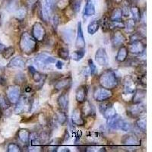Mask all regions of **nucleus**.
Returning <instances> with one entry per match:
<instances>
[{
    "label": "nucleus",
    "instance_id": "25",
    "mask_svg": "<svg viewBox=\"0 0 152 152\" xmlns=\"http://www.w3.org/2000/svg\"><path fill=\"white\" fill-rule=\"evenodd\" d=\"M30 135H31V132L29 130L26 129H20L17 132L18 139L20 141V142L24 145H28L29 142Z\"/></svg>",
    "mask_w": 152,
    "mask_h": 152
},
{
    "label": "nucleus",
    "instance_id": "21",
    "mask_svg": "<svg viewBox=\"0 0 152 152\" xmlns=\"http://www.w3.org/2000/svg\"><path fill=\"white\" fill-rule=\"evenodd\" d=\"M29 72L31 73L33 81L37 84L42 85V83L43 84V82L45 81L46 78H47V75L45 74H43V73L37 71L33 66H29Z\"/></svg>",
    "mask_w": 152,
    "mask_h": 152
},
{
    "label": "nucleus",
    "instance_id": "55",
    "mask_svg": "<svg viewBox=\"0 0 152 152\" xmlns=\"http://www.w3.org/2000/svg\"><path fill=\"white\" fill-rule=\"evenodd\" d=\"M59 149H60V151H62H62H70V150H69V149L66 147H62Z\"/></svg>",
    "mask_w": 152,
    "mask_h": 152
},
{
    "label": "nucleus",
    "instance_id": "9",
    "mask_svg": "<svg viewBox=\"0 0 152 152\" xmlns=\"http://www.w3.org/2000/svg\"><path fill=\"white\" fill-rule=\"evenodd\" d=\"M145 110H146L145 105L142 103L132 104V105H130L127 107L126 113L129 117L133 118V119H137L145 112Z\"/></svg>",
    "mask_w": 152,
    "mask_h": 152
},
{
    "label": "nucleus",
    "instance_id": "43",
    "mask_svg": "<svg viewBox=\"0 0 152 152\" xmlns=\"http://www.w3.org/2000/svg\"><path fill=\"white\" fill-rule=\"evenodd\" d=\"M7 151L9 152H20L21 151V147L18 144L11 142L7 146Z\"/></svg>",
    "mask_w": 152,
    "mask_h": 152
},
{
    "label": "nucleus",
    "instance_id": "8",
    "mask_svg": "<svg viewBox=\"0 0 152 152\" xmlns=\"http://www.w3.org/2000/svg\"><path fill=\"white\" fill-rule=\"evenodd\" d=\"M5 96L11 104H15L21 97V89L18 85H12L6 88Z\"/></svg>",
    "mask_w": 152,
    "mask_h": 152
},
{
    "label": "nucleus",
    "instance_id": "57",
    "mask_svg": "<svg viewBox=\"0 0 152 152\" xmlns=\"http://www.w3.org/2000/svg\"><path fill=\"white\" fill-rule=\"evenodd\" d=\"M115 1H116V3H120L122 2V0H115Z\"/></svg>",
    "mask_w": 152,
    "mask_h": 152
},
{
    "label": "nucleus",
    "instance_id": "34",
    "mask_svg": "<svg viewBox=\"0 0 152 152\" xmlns=\"http://www.w3.org/2000/svg\"><path fill=\"white\" fill-rule=\"evenodd\" d=\"M85 55V50H78L72 53V54L70 55V58H71L72 60L76 61V62H79L81 59H82V58H84Z\"/></svg>",
    "mask_w": 152,
    "mask_h": 152
},
{
    "label": "nucleus",
    "instance_id": "1",
    "mask_svg": "<svg viewBox=\"0 0 152 152\" xmlns=\"http://www.w3.org/2000/svg\"><path fill=\"white\" fill-rule=\"evenodd\" d=\"M56 58L47 53H40L33 59V66L39 71L51 70L55 66Z\"/></svg>",
    "mask_w": 152,
    "mask_h": 152
},
{
    "label": "nucleus",
    "instance_id": "16",
    "mask_svg": "<svg viewBox=\"0 0 152 152\" xmlns=\"http://www.w3.org/2000/svg\"><path fill=\"white\" fill-rule=\"evenodd\" d=\"M86 46L85 37H84L82 27H81V22L79 21L78 23V28H77V35H76L75 40V47L78 50H84Z\"/></svg>",
    "mask_w": 152,
    "mask_h": 152
},
{
    "label": "nucleus",
    "instance_id": "49",
    "mask_svg": "<svg viewBox=\"0 0 152 152\" xmlns=\"http://www.w3.org/2000/svg\"><path fill=\"white\" fill-rule=\"evenodd\" d=\"M68 4H69V0H60L58 3V6L60 9H63V8H66Z\"/></svg>",
    "mask_w": 152,
    "mask_h": 152
},
{
    "label": "nucleus",
    "instance_id": "45",
    "mask_svg": "<svg viewBox=\"0 0 152 152\" xmlns=\"http://www.w3.org/2000/svg\"><path fill=\"white\" fill-rule=\"evenodd\" d=\"M72 9L74 13H78L81 9V0H73L72 2Z\"/></svg>",
    "mask_w": 152,
    "mask_h": 152
},
{
    "label": "nucleus",
    "instance_id": "26",
    "mask_svg": "<svg viewBox=\"0 0 152 152\" xmlns=\"http://www.w3.org/2000/svg\"><path fill=\"white\" fill-rule=\"evenodd\" d=\"M61 37L66 43H72L74 37V31L70 28H66L61 31Z\"/></svg>",
    "mask_w": 152,
    "mask_h": 152
},
{
    "label": "nucleus",
    "instance_id": "47",
    "mask_svg": "<svg viewBox=\"0 0 152 152\" xmlns=\"http://www.w3.org/2000/svg\"><path fill=\"white\" fill-rule=\"evenodd\" d=\"M121 12H122V15L124 16V17H129L130 14V12H129V5L128 3L125 4L123 5V6L122 7L121 9Z\"/></svg>",
    "mask_w": 152,
    "mask_h": 152
},
{
    "label": "nucleus",
    "instance_id": "4",
    "mask_svg": "<svg viewBox=\"0 0 152 152\" xmlns=\"http://www.w3.org/2000/svg\"><path fill=\"white\" fill-rule=\"evenodd\" d=\"M123 91L122 97L125 101H129L132 100L133 93L136 90V82L131 76H126L123 80Z\"/></svg>",
    "mask_w": 152,
    "mask_h": 152
},
{
    "label": "nucleus",
    "instance_id": "23",
    "mask_svg": "<svg viewBox=\"0 0 152 152\" xmlns=\"http://www.w3.org/2000/svg\"><path fill=\"white\" fill-rule=\"evenodd\" d=\"M88 88L86 85H81L75 91V100L79 104H83L87 100Z\"/></svg>",
    "mask_w": 152,
    "mask_h": 152
},
{
    "label": "nucleus",
    "instance_id": "24",
    "mask_svg": "<svg viewBox=\"0 0 152 152\" xmlns=\"http://www.w3.org/2000/svg\"><path fill=\"white\" fill-rule=\"evenodd\" d=\"M145 97H146V91L145 89H136L133 93L131 101L132 104L142 103Z\"/></svg>",
    "mask_w": 152,
    "mask_h": 152
},
{
    "label": "nucleus",
    "instance_id": "36",
    "mask_svg": "<svg viewBox=\"0 0 152 152\" xmlns=\"http://www.w3.org/2000/svg\"><path fill=\"white\" fill-rule=\"evenodd\" d=\"M27 14H28V10H27L26 8L21 7L20 9H18L15 11V16L17 20H18V21H22V20H24Z\"/></svg>",
    "mask_w": 152,
    "mask_h": 152
},
{
    "label": "nucleus",
    "instance_id": "39",
    "mask_svg": "<svg viewBox=\"0 0 152 152\" xmlns=\"http://www.w3.org/2000/svg\"><path fill=\"white\" fill-rule=\"evenodd\" d=\"M58 56L62 59L67 60L70 58V53H69V50L66 47H61L58 50Z\"/></svg>",
    "mask_w": 152,
    "mask_h": 152
},
{
    "label": "nucleus",
    "instance_id": "13",
    "mask_svg": "<svg viewBox=\"0 0 152 152\" xmlns=\"http://www.w3.org/2000/svg\"><path fill=\"white\" fill-rule=\"evenodd\" d=\"M94 57L95 61L99 66L105 67L109 64V56H108V54H107L105 49L103 48V47L97 49L96 53H95Z\"/></svg>",
    "mask_w": 152,
    "mask_h": 152
},
{
    "label": "nucleus",
    "instance_id": "20",
    "mask_svg": "<svg viewBox=\"0 0 152 152\" xmlns=\"http://www.w3.org/2000/svg\"><path fill=\"white\" fill-rule=\"evenodd\" d=\"M25 65H26V62H25L24 57L21 56H17L12 59H11L7 67L10 68V69H22L25 67Z\"/></svg>",
    "mask_w": 152,
    "mask_h": 152
},
{
    "label": "nucleus",
    "instance_id": "48",
    "mask_svg": "<svg viewBox=\"0 0 152 152\" xmlns=\"http://www.w3.org/2000/svg\"><path fill=\"white\" fill-rule=\"evenodd\" d=\"M138 81H139V83H140L141 85L145 87L146 85V76H145V73L141 75V76H139V78H138Z\"/></svg>",
    "mask_w": 152,
    "mask_h": 152
},
{
    "label": "nucleus",
    "instance_id": "30",
    "mask_svg": "<svg viewBox=\"0 0 152 152\" xmlns=\"http://www.w3.org/2000/svg\"><path fill=\"white\" fill-rule=\"evenodd\" d=\"M55 119L57 123H59L61 126H63L68 121V116L66 112L59 110L55 114Z\"/></svg>",
    "mask_w": 152,
    "mask_h": 152
},
{
    "label": "nucleus",
    "instance_id": "54",
    "mask_svg": "<svg viewBox=\"0 0 152 152\" xmlns=\"http://www.w3.org/2000/svg\"><path fill=\"white\" fill-rule=\"evenodd\" d=\"M31 91H32V88H31V87H26V88H24V91L26 92V93H29V92H31Z\"/></svg>",
    "mask_w": 152,
    "mask_h": 152
},
{
    "label": "nucleus",
    "instance_id": "7",
    "mask_svg": "<svg viewBox=\"0 0 152 152\" xmlns=\"http://www.w3.org/2000/svg\"><path fill=\"white\" fill-rule=\"evenodd\" d=\"M98 109L100 113L103 115L106 120L111 119L116 114V108L113 107V104L109 100L102 101L99 104Z\"/></svg>",
    "mask_w": 152,
    "mask_h": 152
},
{
    "label": "nucleus",
    "instance_id": "27",
    "mask_svg": "<svg viewBox=\"0 0 152 152\" xmlns=\"http://www.w3.org/2000/svg\"><path fill=\"white\" fill-rule=\"evenodd\" d=\"M129 55V51L127 50V47L125 46L119 47L117 54L116 56V60L118 62H124L127 59Z\"/></svg>",
    "mask_w": 152,
    "mask_h": 152
},
{
    "label": "nucleus",
    "instance_id": "28",
    "mask_svg": "<svg viewBox=\"0 0 152 152\" xmlns=\"http://www.w3.org/2000/svg\"><path fill=\"white\" fill-rule=\"evenodd\" d=\"M96 13V9H95V5L91 1L88 0L86 5L85 6L83 12L84 17H91L95 15Z\"/></svg>",
    "mask_w": 152,
    "mask_h": 152
},
{
    "label": "nucleus",
    "instance_id": "53",
    "mask_svg": "<svg viewBox=\"0 0 152 152\" xmlns=\"http://www.w3.org/2000/svg\"><path fill=\"white\" fill-rule=\"evenodd\" d=\"M5 48H6V47L4 45L3 43H0V53H2L3 52V50H5Z\"/></svg>",
    "mask_w": 152,
    "mask_h": 152
},
{
    "label": "nucleus",
    "instance_id": "41",
    "mask_svg": "<svg viewBox=\"0 0 152 152\" xmlns=\"http://www.w3.org/2000/svg\"><path fill=\"white\" fill-rule=\"evenodd\" d=\"M135 25H136V22L132 18H130L125 23V28L128 32H131L132 33L135 30Z\"/></svg>",
    "mask_w": 152,
    "mask_h": 152
},
{
    "label": "nucleus",
    "instance_id": "17",
    "mask_svg": "<svg viewBox=\"0 0 152 152\" xmlns=\"http://www.w3.org/2000/svg\"><path fill=\"white\" fill-rule=\"evenodd\" d=\"M72 80L71 77H66V78H59V80L56 81V83L54 85L55 90L60 91L67 90L71 87Z\"/></svg>",
    "mask_w": 152,
    "mask_h": 152
},
{
    "label": "nucleus",
    "instance_id": "12",
    "mask_svg": "<svg viewBox=\"0 0 152 152\" xmlns=\"http://www.w3.org/2000/svg\"><path fill=\"white\" fill-rule=\"evenodd\" d=\"M31 34L32 36L35 40L38 42H42L45 39L46 32L45 28L43 27V24L40 22H35L32 26V30H31Z\"/></svg>",
    "mask_w": 152,
    "mask_h": 152
},
{
    "label": "nucleus",
    "instance_id": "10",
    "mask_svg": "<svg viewBox=\"0 0 152 152\" xmlns=\"http://www.w3.org/2000/svg\"><path fill=\"white\" fill-rule=\"evenodd\" d=\"M127 50L132 54L136 56H142L145 54L146 47L145 44L142 42V40H135L130 41L128 44Z\"/></svg>",
    "mask_w": 152,
    "mask_h": 152
},
{
    "label": "nucleus",
    "instance_id": "58",
    "mask_svg": "<svg viewBox=\"0 0 152 152\" xmlns=\"http://www.w3.org/2000/svg\"><path fill=\"white\" fill-rule=\"evenodd\" d=\"M87 1H88V0H87Z\"/></svg>",
    "mask_w": 152,
    "mask_h": 152
},
{
    "label": "nucleus",
    "instance_id": "11",
    "mask_svg": "<svg viewBox=\"0 0 152 152\" xmlns=\"http://www.w3.org/2000/svg\"><path fill=\"white\" fill-rule=\"evenodd\" d=\"M113 92L110 89H107L103 87L97 88L94 90L93 93V97L96 101L102 102L105 100H108L113 97Z\"/></svg>",
    "mask_w": 152,
    "mask_h": 152
},
{
    "label": "nucleus",
    "instance_id": "3",
    "mask_svg": "<svg viewBox=\"0 0 152 152\" xmlns=\"http://www.w3.org/2000/svg\"><path fill=\"white\" fill-rule=\"evenodd\" d=\"M19 47L22 53L25 54L33 53L37 49V41L33 36L28 32H24L21 35L19 40Z\"/></svg>",
    "mask_w": 152,
    "mask_h": 152
},
{
    "label": "nucleus",
    "instance_id": "31",
    "mask_svg": "<svg viewBox=\"0 0 152 152\" xmlns=\"http://www.w3.org/2000/svg\"><path fill=\"white\" fill-rule=\"evenodd\" d=\"M129 12L132 15V19L135 22H139L142 20V13L139 8L137 7L136 5H133L129 9Z\"/></svg>",
    "mask_w": 152,
    "mask_h": 152
},
{
    "label": "nucleus",
    "instance_id": "42",
    "mask_svg": "<svg viewBox=\"0 0 152 152\" xmlns=\"http://www.w3.org/2000/svg\"><path fill=\"white\" fill-rule=\"evenodd\" d=\"M50 21H51V24H52V26L53 28V29L55 31H56L57 28H58V26H59V24H60V19H59V17L58 16V15H53V16H51Z\"/></svg>",
    "mask_w": 152,
    "mask_h": 152
},
{
    "label": "nucleus",
    "instance_id": "18",
    "mask_svg": "<svg viewBox=\"0 0 152 152\" xmlns=\"http://www.w3.org/2000/svg\"><path fill=\"white\" fill-rule=\"evenodd\" d=\"M72 122L74 125L78 126H83L85 125V119L81 113V109L75 108L72 113Z\"/></svg>",
    "mask_w": 152,
    "mask_h": 152
},
{
    "label": "nucleus",
    "instance_id": "2",
    "mask_svg": "<svg viewBox=\"0 0 152 152\" xmlns=\"http://www.w3.org/2000/svg\"><path fill=\"white\" fill-rule=\"evenodd\" d=\"M99 83L101 87L112 90L119 85V78L116 73L112 69H107L99 76Z\"/></svg>",
    "mask_w": 152,
    "mask_h": 152
},
{
    "label": "nucleus",
    "instance_id": "6",
    "mask_svg": "<svg viewBox=\"0 0 152 152\" xmlns=\"http://www.w3.org/2000/svg\"><path fill=\"white\" fill-rule=\"evenodd\" d=\"M56 0H43L41 9H40V15L44 22L50 21V18L52 16L55 7Z\"/></svg>",
    "mask_w": 152,
    "mask_h": 152
},
{
    "label": "nucleus",
    "instance_id": "52",
    "mask_svg": "<svg viewBox=\"0 0 152 152\" xmlns=\"http://www.w3.org/2000/svg\"><path fill=\"white\" fill-rule=\"evenodd\" d=\"M69 138H70V135H69V132H68V130L66 129L64 132V135L62 136V141L63 142H67L69 139Z\"/></svg>",
    "mask_w": 152,
    "mask_h": 152
},
{
    "label": "nucleus",
    "instance_id": "29",
    "mask_svg": "<svg viewBox=\"0 0 152 152\" xmlns=\"http://www.w3.org/2000/svg\"><path fill=\"white\" fill-rule=\"evenodd\" d=\"M100 27V21H91L88 25V33L91 35H94L98 31L99 28Z\"/></svg>",
    "mask_w": 152,
    "mask_h": 152
},
{
    "label": "nucleus",
    "instance_id": "40",
    "mask_svg": "<svg viewBox=\"0 0 152 152\" xmlns=\"http://www.w3.org/2000/svg\"><path fill=\"white\" fill-rule=\"evenodd\" d=\"M15 48L13 47H6V48L3 50V52L2 53V57H3L5 59H10L11 57L15 54Z\"/></svg>",
    "mask_w": 152,
    "mask_h": 152
},
{
    "label": "nucleus",
    "instance_id": "35",
    "mask_svg": "<svg viewBox=\"0 0 152 152\" xmlns=\"http://www.w3.org/2000/svg\"><path fill=\"white\" fill-rule=\"evenodd\" d=\"M135 124H136V126L138 127V129L141 130L143 132H145V131H146V126H147V122H146L145 117L139 116V117L137 118Z\"/></svg>",
    "mask_w": 152,
    "mask_h": 152
},
{
    "label": "nucleus",
    "instance_id": "32",
    "mask_svg": "<svg viewBox=\"0 0 152 152\" xmlns=\"http://www.w3.org/2000/svg\"><path fill=\"white\" fill-rule=\"evenodd\" d=\"M61 142L62 140L59 139V138H55V139H53L51 142H49L48 144V150L50 151H57L58 149L59 148V146L61 145Z\"/></svg>",
    "mask_w": 152,
    "mask_h": 152
},
{
    "label": "nucleus",
    "instance_id": "22",
    "mask_svg": "<svg viewBox=\"0 0 152 152\" xmlns=\"http://www.w3.org/2000/svg\"><path fill=\"white\" fill-rule=\"evenodd\" d=\"M57 103H58L60 110L67 113L69 105V97L68 93L63 92L61 94L57 99Z\"/></svg>",
    "mask_w": 152,
    "mask_h": 152
},
{
    "label": "nucleus",
    "instance_id": "14",
    "mask_svg": "<svg viewBox=\"0 0 152 152\" xmlns=\"http://www.w3.org/2000/svg\"><path fill=\"white\" fill-rule=\"evenodd\" d=\"M126 37L119 30H116L111 37V45L113 48H118L124 45Z\"/></svg>",
    "mask_w": 152,
    "mask_h": 152
},
{
    "label": "nucleus",
    "instance_id": "15",
    "mask_svg": "<svg viewBox=\"0 0 152 152\" xmlns=\"http://www.w3.org/2000/svg\"><path fill=\"white\" fill-rule=\"evenodd\" d=\"M29 151H39L43 148L42 147V142L40 137L37 135L36 133H32L30 135L29 142Z\"/></svg>",
    "mask_w": 152,
    "mask_h": 152
},
{
    "label": "nucleus",
    "instance_id": "19",
    "mask_svg": "<svg viewBox=\"0 0 152 152\" xmlns=\"http://www.w3.org/2000/svg\"><path fill=\"white\" fill-rule=\"evenodd\" d=\"M83 104H84L82 106V108L81 109V111L84 118L94 117V116H95V115H96V110H95V107H94L93 104L90 101H88V100H85Z\"/></svg>",
    "mask_w": 152,
    "mask_h": 152
},
{
    "label": "nucleus",
    "instance_id": "33",
    "mask_svg": "<svg viewBox=\"0 0 152 152\" xmlns=\"http://www.w3.org/2000/svg\"><path fill=\"white\" fill-rule=\"evenodd\" d=\"M11 107V103L9 102L5 95L0 94V110H7Z\"/></svg>",
    "mask_w": 152,
    "mask_h": 152
},
{
    "label": "nucleus",
    "instance_id": "50",
    "mask_svg": "<svg viewBox=\"0 0 152 152\" xmlns=\"http://www.w3.org/2000/svg\"><path fill=\"white\" fill-rule=\"evenodd\" d=\"M38 2V0H26V5L28 8L34 7Z\"/></svg>",
    "mask_w": 152,
    "mask_h": 152
},
{
    "label": "nucleus",
    "instance_id": "38",
    "mask_svg": "<svg viewBox=\"0 0 152 152\" xmlns=\"http://www.w3.org/2000/svg\"><path fill=\"white\" fill-rule=\"evenodd\" d=\"M110 22L111 21L110 20V18L107 16H104L103 18L102 21L100 22V25L102 27L103 31L107 32V31H110Z\"/></svg>",
    "mask_w": 152,
    "mask_h": 152
},
{
    "label": "nucleus",
    "instance_id": "51",
    "mask_svg": "<svg viewBox=\"0 0 152 152\" xmlns=\"http://www.w3.org/2000/svg\"><path fill=\"white\" fill-rule=\"evenodd\" d=\"M63 66H64V63L62 62L61 60H56L55 63V67L57 69H59V70H61L63 68Z\"/></svg>",
    "mask_w": 152,
    "mask_h": 152
},
{
    "label": "nucleus",
    "instance_id": "44",
    "mask_svg": "<svg viewBox=\"0 0 152 152\" xmlns=\"http://www.w3.org/2000/svg\"><path fill=\"white\" fill-rule=\"evenodd\" d=\"M88 68L90 72V75H94L97 72V66L94 63L93 60L91 59H89L88 60Z\"/></svg>",
    "mask_w": 152,
    "mask_h": 152
},
{
    "label": "nucleus",
    "instance_id": "56",
    "mask_svg": "<svg viewBox=\"0 0 152 152\" xmlns=\"http://www.w3.org/2000/svg\"><path fill=\"white\" fill-rule=\"evenodd\" d=\"M138 2V0H128V2H129V4H135Z\"/></svg>",
    "mask_w": 152,
    "mask_h": 152
},
{
    "label": "nucleus",
    "instance_id": "5",
    "mask_svg": "<svg viewBox=\"0 0 152 152\" xmlns=\"http://www.w3.org/2000/svg\"><path fill=\"white\" fill-rule=\"evenodd\" d=\"M122 145L125 149L129 151H134L138 149L141 146L139 138L134 133H128L123 136L121 139Z\"/></svg>",
    "mask_w": 152,
    "mask_h": 152
},
{
    "label": "nucleus",
    "instance_id": "37",
    "mask_svg": "<svg viewBox=\"0 0 152 152\" xmlns=\"http://www.w3.org/2000/svg\"><path fill=\"white\" fill-rule=\"evenodd\" d=\"M122 18H123V15H122L121 9H114L111 13L110 20L111 21H122Z\"/></svg>",
    "mask_w": 152,
    "mask_h": 152
},
{
    "label": "nucleus",
    "instance_id": "46",
    "mask_svg": "<svg viewBox=\"0 0 152 152\" xmlns=\"http://www.w3.org/2000/svg\"><path fill=\"white\" fill-rule=\"evenodd\" d=\"M15 81V83L18 84V85L23 84L25 81V75L23 73H18V75H16Z\"/></svg>",
    "mask_w": 152,
    "mask_h": 152
}]
</instances>
